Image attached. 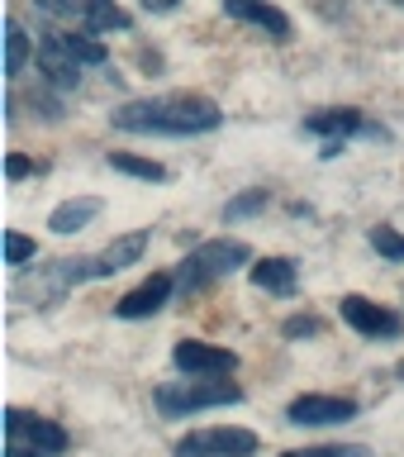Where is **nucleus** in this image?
<instances>
[{
  "label": "nucleus",
  "mask_w": 404,
  "mask_h": 457,
  "mask_svg": "<svg viewBox=\"0 0 404 457\" xmlns=\"http://www.w3.org/2000/svg\"><path fill=\"white\" fill-rule=\"evenodd\" d=\"M309 134H324L328 143H338V138H348L362 129V110H324V114H314V120H305Z\"/></svg>",
  "instance_id": "nucleus-15"
},
{
  "label": "nucleus",
  "mask_w": 404,
  "mask_h": 457,
  "mask_svg": "<svg viewBox=\"0 0 404 457\" xmlns=\"http://www.w3.org/2000/svg\"><path fill=\"white\" fill-rule=\"evenodd\" d=\"M224 10L234 14V20H243V24L267 29L271 38H291V20H285L276 5H267V0H224Z\"/></svg>",
  "instance_id": "nucleus-12"
},
{
  "label": "nucleus",
  "mask_w": 404,
  "mask_h": 457,
  "mask_svg": "<svg viewBox=\"0 0 404 457\" xmlns=\"http://www.w3.org/2000/svg\"><path fill=\"white\" fill-rule=\"evenodd\" d=\"M257 453V434L252 428H195V434L181 438L177 457H252Z\"/></svg>",
  "instance_id": "nucleus-5"
},
{
  "label": "nucleus",
  "mask_w": 404,
  "mask_h": 457,
  "mask_svg": "<svg viewBox=\"0 0 404 457\" xmlns=\"http://www.w3.org/2000/svg\"><path fill=\"white\" fill-rule=\"evenodd\" d=\"M67 448V428L48 414L10 410L5 414V457H57Z\"/></svg>",
  "instance_id": "nucleus-4"
},
{
  "label": "nucleus",
  "mask_w": 404,
  "mask_h": 457,
  "mask_svg": "<svg viewBox=\"0 0 404 457\" xmlns=\"http://www.w3.org/2000/svg\"><path fill=\"white\" fill-rule=\"evenodd\" d=\"M342 320H348L357 334H367V338H400V328L404 320L395 310H385V305H371L367 295H342Z\"/></svg>",
  "instance_id": "nucleus-7"
},
{
  "label": "nucleus",
  "mask_w": 404,
  "mask_h": 457,
  "mask_svg": "<svg viewBox=\"0 0 404 457\" xmlns=\"http://www.w3.org/2000/svg\"><path fill=\"white\" fill-rule=\"evenodd\" d=\"M371 248H376V253H385V257H395V262H400V257H404V238L395 234V228H371Z\"/></svg>",
  "instance_id": "nucleus-23"
},
{
  "label": "nucleus",
  "mask_w": 404,
  "mask_h": 457,
  "mask_svg": "<svg viewBox=\"0 0 404 457\" xmlns=\"http://www.w3.org/2000/svg\"><path fill=\"white\" fill-rule=\"evenodd\" d=\"M285 420L291 424H348V420H357V400H348V395H300V400H291Z\"/></svg>",
  "instance_id": "nucleus-8"
},
{
  "label": "nucleus",
  "mask_w": 404,
  "mask_h": 457,
  "mask_svg": "<svg viewBox=\"0 0 404 457\" xmlns=\"http://www.w3.org/2000/svg\"><path fill=\"white\" fill-rule=\"evenodd\" d=\"M400 377H404V362H400Z\"/></svg>",
  "instance_id": "nucleus-28"
},
{
  "label": "nucleus",
  "mask_w": 404,
  "mask_h": 457,
  "mask_svg": "<svg viewBox=\"0 0 404 457\" xmlns=\"http://www.w3.org/2000/svg\"><path fill=\"white\" fill-rule=\"evenodd\" d=\"M110 120H114V129H128V134H210V129L224 124V114L210 96L177 91V96L128 100Z\"/></svg>",
  "instance_id": "nucleus-1"
},
{
  "label": "nucleus",
  "mask_w": 404,
  "mask_h": 457,
  "mask_svg": "<svg viewBox=\"0 0 404 457\" xmlns=\"http://www.w3.org/2000/svg\"><path fill=\"white\" fill-rule=\"evenodd\" d=\"M5 171H10V181H20V177H29V171H34V162H29V157H20V153H10V157H5Z\"/></svg>",
  "instance_id": "nucleus-25"
},
{
  "label": "nucleus",
  "mask_w": 404,
  "mask_h": 457,
  "mask_svg": "<svg viewBox=\"0 0 404 457\" xmlns=\"http://www.w3.org/2000/svg\"><path fill=\"white\" fill-rule=\"evenodd\" d=\"M67 43H71V53H77L86 67H100V62L110 57V53H105V43H95L91 29H86V34H67Z\"/></svg>",
  "instance_id": "nucleus-20"
},
{
  "label": "nucleus",
  "mask_w": 404,
  "mask_h": 457,
  "mask_svg": "<svg viewBox=\"0 0 404 457\" xmlns=\"http://www.w3.org/2000/svg\"><path fill=\"white\" fill-rule=\"evenodd\" d=\"M157 410L167 420H181V414H195V410H214V405H238L243 400V386L234 381H219V377H191V381H167L157 386Z\"/></svg>",
  "instance_id": "nucleus-3"
},
{
  "label": "nucleus",
  "mask_w": 404,
  "mask_h": 457,
  "mask_svg": "<svg viewBox=\"0 0 404 457\" xmlns=\"http://www.w3.org/2000/svg\"><path fill=\"white\" fill-rule=\"evenodd\" d=\"M252 286H262L267 295H291L295 291V262L291 257H262L252 267Z\"/></svg>",
  "instance_id": "nucleus-14"
},
{
  "label": "nucleus",
  "mask_w": 404,
  "mask_h": 457,
  "mask_svg": "<svg viewBox=\"0 0 404 457\" xmlns=\"http://www.w3.org/2000/svg\"><path fill=\"white\" fill-rule=\"evenodd\" d=\"M281 457H371L362 443H319V448H291Z\"/></svg>",
  "instance_id": "nucleus-19"
},
{
  "label": "nucleus",
  "mask_w": 404,
  "mask_h": 457,
  "mask_svg": "<svg viewBox=\"0 0 404 457\" xmlns=\"http://www.w3.org/2000/svg\"><path fill=\"white\" fill-rule=\"evenodd\" d=\"M100 214V200L95 195H77V200H62L53 214H48V228L53 234H77V228H86Z\"/></svg>",
  "instance_id": "nucleus-13"
},
{
  "label": "nucleus",
  "mask_w": 404,
  "mask_h": 457,
  "mask_svg": "<svg viewBox=\"0 0 404 457\" xmlns=\"http://www.w3.org/2000/svg\"><path fill=\"white\" fill-rule=\"evenodd\" d=\"M38 67H43V77H48L53 86H81V57L71 53V43H67V34H48L38 43Z\"/></svg>",
  "instance_id": "nucleus-9"
},
{
  "label": "nucleus",
  "mask_w": 404,
  "mask_h": 457,
  "mask_svg": "<svg viewBox=\"0 0 404 457\" xmlns=\"http://www.w3.org/2000/svg\"><path fill=\"white\" fill-rule=\"evenodd\" d=\"M252 257V248L243 238H214V243H200V248L181 262V271H177V286L186 295L191 291H205V286H214V281H224L228 271H238L243 262Z\"/></svg>",
  "instance_id": "nucleus-2"
},
{
  "label": "nucleus",
  "mask_w": 404,
  "mask_h": 457,
  "mask_svg": "<svg viewBox=\"0 0 404 457\" xmlns=\"http://www.w3.org/2000/svg\"><path fill=\"white\" fill-rule=\"evenodd\" d=\"M138 5L148 10V14H167V10H177L181 0H138Z\"/></svg>",
  "instance_id": "nucleus-27"
},
{
  "label": "nucleus",
  "mask_w": 404,
  "mask_h": 457,
  "mask_svg": "<svg viewBox=\"0 0 404 457\" xmlns=\"http://www.w3.org/2000/svg\"><path fill=\"white\" fill-rule=\"evenodd\" d=\"M29 257H34V238L20 234V228H10V234H5V262L10 267H24Z\"/></svg>",
  "instance_id": "nucleus-22"
},
{
  "label": "nucleus",
  "mask_w": 404,
  "mask_h": 457,
  "mask_svg": "<svg viewBox=\"0 0 404 457\" xmlns=\"http://www.w3.org/2000/svg\"><path fill=\"white\" fill-rule=\"evenodd\" d=\"M110 167L124 171V177H138V181H162L167 177L162 162H148V157H134V153H110Z\"/></svg>",
  "instance_id": "nucleus-17"
},
{
  "label": "nucleus",
  "mask_w": 404,
  "mask_h": 457,
  "mask_svg": "<svg viewBox=\"0 0 404 457\" xmlns=\"http://www.w3.org/2000/svg\"><path fill=\"white\" fill-rule=\"evenodd\" d=\"M81 24L91 29V34H110V29H128V14L114 5V0H86Z\"/></svg>",
  "instance_id": "nucleus-16"
},
{
  "label": "nucleus",
  "mask_w": 404,
  "mask_h": 457,
  "mask_svg": "<svg viewBox=\"0 0 404 457\" xmlns=\"http://www.w3.org/2000/svg\"><path fill=\"white\" fill-rule=\"evenodd\" d=\"M262 205H267V191H243L238 200L224 205V220H248V214H257Z\"/></svg>",
  "instance_id": "nucleus-21"
},
{
  "label": "nucleus",
  "mask_w": 404,
  "mask_h": 457,
  "mask_svg": "<svg viewBox=\"0 0 404 457\" xmlns=\"http://www.w3.org/2000/svg\"><path fill=\"white\" fill-rule=\"evenodd\" d=\"M285 334H291V338H300V334H319V320H305V314H300V320H285Z\"/></svg>",
  "instance_id": "nucleus-26"
},
{
  "label": "nucleus",
  "mask_w": 404,
  "mask_h": 457,
  "mask_svg": "<svg viewBox=\"0 0 404 457\" xmlns=\"http://www.w3.org/2000/svg\"><path fill=\"white\" fill-rule=\"evenodd\" d=\"M143 253H148V228H134V234H120V238H114L105 253H95L91 267H95V277H114V271L134 267Z\"/></svg>",
  "instance_id": "nucleus-11"
},
{
  "label": "nucleus",
  "mask_w": 404,
  "mask_h": 457,
  "mask_svg": "<svg viewBox=\"0 0 404 457\" xmlns=\"http://www.w3.org/2000/svg\"><path fill=\"white\" fill-rule=\"evenodd\" d=\"M43 14H53V20H71V14H86V0H34Z\"/></svg>",
  "instance_id": "nucleus-24"
},
{
  "label": "nucleus",
  "mask_w": 404,
  "mask_h": 457,
  "mask_svg": "<svg viewBox=\"0 0 404 457\" xmlns=\"http://www.w3.org/2000/svg\"><path fill=\"white\" fill-rule=\"evenodd\" d=\"M171 286H177V277H167V271H157V277H148L143 286H134L120 305H114V314L120 320H148V314H157L167 305V295H171Z\"/></svg>",
  "instance_id": "nucleus-10"
},
{
  "label": "nucleus",
  "mask_w": 404,
  "mask_h": 457,
  "mask_svg": "<svg viewBox=\"0 0 404 457\" xmlns=\"http://www.w3.org/2000/svg\"><path fill=\"white\" fill-rule=\"evenodd\" d=\"M171 362H177L186 377H234L238 371V357L228 348H214V343H200V338H181L171 348Z\"/></svg>",
  "instance_id": "nucleus-6"
},
{
  "label": "nucleus",
  "mask_w": 404,
  "mask_h": 457,
  "mask_svg": "<svg viewBox=\"0 0 404 457\" xmlns=\"http://www.w3.org/2000/svg\"><path fill=\"white\" fill-rule=\"evenodd\" d=\"M24 57H29V34L20 29V20L5 24V71L10 77H20L24 71Z\"/></svg>",
  "instance_id": "nucleus-18"
}]
</instances>
